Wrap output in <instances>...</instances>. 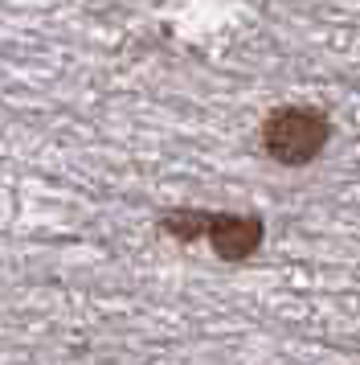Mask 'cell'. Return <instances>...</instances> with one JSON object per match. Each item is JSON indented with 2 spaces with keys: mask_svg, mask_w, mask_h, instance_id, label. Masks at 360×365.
I'll return each mask as SVG.
<instances>
[{
  "mask_svg": "<svg viewBox=\"0 0 360 365\" xmlns=\"http://www.w3.org/2000/svg\"><path fill=\"white\" fill-rule=\"evenodd\" d=\"M262 152L282 168H307L324 156L327 140H332V119L319 107H303V103H287L275 107L262 119Z\"/></svg>",
  "mask_w": 360,
  "mask_h": 365,
  "instance_id": "cell-1",
  "label": "cell"
},
{
  "mask_svg": "<svg viewBox=\"0 0 360 365\" xmlns=\"http://www.w3.org/2000/svg\"><path fill=\"white\" fill-rule=\"evenodd\" d=\"M205 222H209V210H168L160 214V230L176 242H196L205 238Z\"/></svg>",
  "mask_w": 360,
  "mask_h": 365,
  "instance_id": "cell-3",
  "label": "cell"
},
{
  "mask_svg": "<svg viewBox=\"0 0 360 365\" xmlns=\"http://www.w3.org/2000/svg\"><path fill=\"white\" fill-rule=\"evenodd\" d=\"M205 238L221 263H245L266 242V222L258 214H209Z\"/></svg>",
  "mask_w": 360,
  "mask_h": 365,
  "instance_id": "cell-2",
  "label": "cell"
}]
</instances>
